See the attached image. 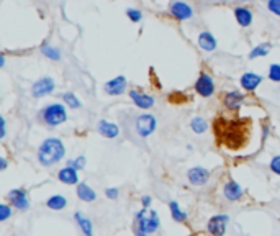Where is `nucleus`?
Wrapping results in <instances>:
<instances>
[{"label":"nucleus","instance_id":"nucleus-30","mask_svg":"<svg viewBox=\"0 0 280 236\" xmlns=\"http://www.w3.org/2000/svg\"><path fill=\"white\" fill-rule=\"evenodd\" d=\"M126 17L130 18L133 23H140L142 20V13L138 8H128L126 10Z\"/></svg>","mask_w":280,"mask_h":236},{"label":"nucleus","instance_id":"nucleus-25","mask_svg":"<svg viewBox=\"0 0 280 236\" xmlns=\"http://www.w3.org/2000/svg\"><path fill=\"white\" fill-rule=\"evenodd\" d=\"M269 51H270V43L259 44V46H255L252 51L249 53V59H255V58H260V56H267Z\"/></svg>","mask_w":280,"mask_h":236},{"label":"nucleus","instance_id":"nucleus-14","mask_svg":"<svg viewBox=\"0 0 280 236\" xmlns=\"http://www.w3.org/2000/svg\"><path fill=\"white\" fill-rule=\"evenodd\" d=\"M260 82H262V77L254 72H246L243 74V77H241V86H243L244 90H249V92L255 90Z\"/></svg>","mask_w":280,"mask_h":236},{"label":"nucleus","instance_id":"nucleus-32","mask_svg":"<svg viewBox=\"0 0 280 236\" xmlns=\"http://www.w3.org/2000/svg\"><path fill=\"white\" fill-rule=\"evenodd\" d=\"M69 166L71 167H74V169H84V166H85V157L84 156H81V157H77L76 161H71L69 162Z\"/></svg>","mask_w":280,"mask_h":236},{"label":"nucleus","instance_id":"nucleus-23","mask_svg":"<svg viewBox=\"0 0 280 236\" xmlns=\"http://www.w3.org/2000/svg\"><path fill=\"white\" fill-rule=\"evenodd\" d=\"M190 126H192V130H194L195 133H198V135H201V133H205V131H206V128H208V123H206L205 118L195 117V118H192Z\"/></svg>","mask_w":280,"mask_h":236},{"label":"nucleus","instance_id":"nucleus-21","mask_svg":"<svg viewBox=\"0 0 280 236\" xmlns=\"http://www.w3.org/2000/svg\"><path fill=\"white\" fill-rule=\"evenodd\" d=\"M77 195L79 199L84 200V202H93L97 199V194L95 190H92L90 187H88L87 184H77Z\"/></svg>","mask_w":280,"mask_h":236},{"label":"nucleus","instance_id":"nucleus-35","mask_svg":"<svg viewBox=\"0 0 280 236\" xmlns=\"http://www.w3.org/2000/svg\"><path fill=\"white\" fill-rule=\"evenodd\" d=\"M118 195H120V190H118V189H108L107 190V197H108V199H116Z\"/></svg>","mask_w":280,"mask_h":236},{"label":"nucleus","instance_id":"nucleus-33","mask_svg":"<svg viewBox=\"0 0 280 236\" xmlns=\"http://www.w3.org/2000/svg\"><path fill=\"white\" fill-rule=\"evenodd\" d=\"M270 169H272L275 174L280 176V156H275L272 161H270Z\"/></svg>","mask_w":280,"mask_h":236},{"label":"nucleus","instance_id":"nucleus-36","mask_svg":"<svg viewBox=\"0 0 280 236\" xmlns=\"http://www.w3.org/2000/svg\"><path fill=\"white\" fill-rule=\"evenodd\" d=\"M141 202H142V205H144V208H147V206H149V204H151V197H147V195L142 197Z\"/></svg>","mask_w":280,"mask_h":236},{"label":"nucleus","instance_id":"nucleus-26","mask_svg":"<svg viewBox=\"0 0 280 236\" xmlns=\"http://www.w3.org/2000/svg\"><path fill=\"white\" fill-rule=\"evenodd\" d=\"M41 53H43L48 59H53V61H59V59H61V51H59L57 48L49 46V44H43Z\"/></svg>","mask_w":280,"mask_h":236},{"label":"nucleus","instance_id":"nucleus-12","mask_svg":"<svg viewBox=\"0 0 280 236\" xmlns=\"http://www.w3.org/2000/svg\"><path fill=\"white\" fill-rule=\"evenodd\" d=\"M126 88V79L123 76H118L112 81H108L107 84H103V90H105L108 95H120V93L125 92Z\"/></svg>","mask_w":280,"mask_h":236},{"label":"nucleus","instance_id":"nucleus-4","mask_svg":"<svg viewBox=\"0 0 280 236\" xmlns=\"http://www.w3.org/2000/svg\"><path fill=\"white\" fill-rule=\"evenodd\" d=\"M136 228L142 233H154L159 228V216L154 210L142 208L140 213L136 215Z\"/></svg>","mask_w":280,"mask_h":236},{"label":"nucleus","instance_id":"nucleus-11","mask_svg":"<svg viewBox=\"0 0 280 236\" xmlns=\"http://www.w3.org/2000/svg\"><path fill=\"white\" fill-rule=\"evenodd\" d=\"M228 216L226 215H215L213 218L208 221V231L213 236H223L226 231V225H228Z\"/></svg>","mask_w":280,"mask_h":236},{"label":"nucleus","instance_id":"nucleus-5","mask_svg":"<svg viewBox=\"0 0 280 236\" xmlns=\"http://www.w3.org/2000/svg\"><path fill=\"white\" fill-rule=\"evenodd\" d=\"M156 125L157 123H156L154 117L149 115V113H142V115L138 117V120H136V131L140 136L146 138L156 130Z\"/></svg>","mask_w":280,"mask_h":236},{"label":"nucleus","instance_id":"nucleus-3","mask_svg":"<svg viewBox=\"0 0 280 236\" xmlns=\"http://www.w3.org/2000/svg\"><path fill=\"white\" fill-rule=\"evenodd\" d=\"M38 118L48 126H57L67 120V112L61 103H51L39 112Z\"/></svg>","mask_w":280,"mask_h":236},{"label":"nucleus","instance_id":"nucleus-22","mask_svg":"<svg viewBox=\"0 0 280 236\" xmlns=\"http://www.w3.org/2000/svg\"><path fill=\"white\" fill-rule=\"evenodd\" d=\"M74 218L77 220V223L82 228L84 235H85V236H93V228H92V221L90 220L85 218V216H82V213H76V215H74Z\"/></svg>","mask_w":280,"mask_h":236},{"label":"nucleus","instance_id":"nucleus-1","mask_svg":"<svg viewBox=\"0 0 280 236\" xmlns=\"http://www.w3.org/2000/svg\"><path fill=\"white\" fill-rule=\"evenodd\" d=\"M215 140L218 146H224L231 151H238L248 145L252 130V120L246 117L218 115L211 123Z\"/></svg>","mask_w":280,"mask_h":236},{"label":"nucleus","instance_id":"nucleus-13","mask_svg":"<svg viewBox=\"0 0 280 236\" xmlns=\"http://www.w3.org/2000/svg\"><path fill=\"white\" fill-rule=\"evenodd\" d=\"M130 97L133 98V102H135L138 107L144 108V110H147V108H151L152 105H154V98H152L151 95H147V93H144V92L130 90Z\"/></svg>","mask_w":280,"mask_h":236},{"label":"nucleus","instance_id":"nucleus-6","mask_svg":"<svg viewBox=\"0 0 280 236\" xmlns=\"http://www.w3.org/2000/svg\"><path fill=\"white\" fill-rule=\"evenodd\" d=\"M195 90L198 95L201 97H211L215 92V84H213V79L211 76H208L206 72H200L198 79L195 82Z\"/></svg>","mask_w":280,"mask_h":236},{"label":"nucleus","instance_id":"nucleus-2","mask_svg":"<svg viewBox=\"0 0 280 236\" xmlns=\"http://www.w3.org/2000/svg\"><path fill=\"white\" fill-rule=\"evenodd\" d=\"M64 152H66V149H64V145L59 138H48L39 146L38 159L43 166H53L62 159Z\"/></svg>","mask_w":280,"mask_h":236},{"label":"nucleus","instance_id":"nucleus-27","mask_svg":"<svg viewBox=\"0 0 280 236\" xmlns=\"http://www.w3.org/2000/svg\"><path fill=\"white\" fill-rule=\"evenodd\" d=\"M169 206H170L172 218H174L175 221H184V220H187V213H185L184 210H180V206H179V204H177V202H170Z\"/></svg>","mask_w":280,"mask_h":236},{"label":"nucleus","instance_id":"nucleus-16","mask_svg":"<svg viewBox=\"0 0 280 236\" xmlns=\"http://www.w3.org/2000/svg\"><path fill=\"white\" fill-rule=\"evenodd\" d=\"M97 130L102 136H105V138H115V136H118V133H120V128H118L115 123H110L107 120L98 121Z\"/></svg>","mask_w":280,"mask_h":236},{"label":"nucleus","instance_id":"nucleus-38","mask_svg":"<svg viewBox=\"0 0 280 236\" xmlns=\"http://www.w3.org/2000/svg\"><path fill=\"white\" fill-rule=\"evenodd\" d=\"M0 125H2V130H0V138H3L5 136V120H3V118L0 120Z\"/></svg>","mask_w":280,"mask_h":236},{"label":"nucleus","instance_id":"nucleus-24","mask_svg":"<svg viewBox=\"0 0 280 236\" xmlns=\"http://www.w3.org/2000/svg\"><path fill=\"white\" fill-rule=\"evenodd\" d=\"M46 205L49 206V208H53V210H62L64 206L67 205V200L64 199L62 195H54L46 202Z\"/></svg>","mask_w":280,"mask_h":236},{"label":"nucleus","instance_id":"nucleus-9","mask_svg":"<svg viewBox=\"0 0 280 236\" xmlns=\"http://www.w3.org/2000/svg\"><path fill=\"white\" fill-rule=\"evenodd\" d=\"M7 199L10 200L15 208L18 210H28L29 206V200H28V194L25 192L23 189H15V190H10Z\"/></svg>","mask_w":280,"mask_h":236},{"label":"nucleus","instance_id":"nucleus-19","mask_svg":"<svg viewBox=\"0 0 280 236\" xmlns=\"http://www.w3.org/2000/svg\"><path fill=\"white\" fill-rule=\"evenodd\" d=\"M59 180L64 182V184H77L79 182V176H77V169H74V167L67 166L64 167V169L59 171Z\"/></svg>","mask_w":280,"mask_h":236},{"label":"nucleus","instance_id":"nucleus-39","mask_svg":"<svg viewBox=\"0 0 280 236\" xmlns=\"http://www.w3.org/2000/svg\"><path fill=\"white\" fill-rule=\"evenodd\" d=\"M147 233H142V231H138V233H136V236H146Z\"/></svg>","mask_w":280,"mask_h":236},{"label":"nucleus","instance_id":"nucleus-7","mask_svg":"<svg viewBox=\"0 0 280 236\" xmlns=\"http://www.w3.org/2000/svg\"><path fill=\"white\" fill-rule=\"evenodd\" d=\"M170 15L179 22H185V20H190L194 17V10L189 3L180 2V0H175V2L170 3Z\"/></svg>","mask_w":280,"mask_h":236},{"label":"nucleus","instance_id":"nucleus-18","mask_svg":"<svg viewBox=\"0 0 280 236\" xmlns=\"http://www.w3.org/2000/svg\"><path fill=\"white\" fill-rule=\"evenodd\" d=\"M234 17L241 27H249L252 23V12L246 7H236L234 8Z\"/></svg>","mask_w":280,"mask_h":236},{"label":"nucleus","instance_id":"nucleus-34","mask_svg":"<svg viewBox=\"0 0 280 236\" xmlns=\"http://www.w3.org/2000/svg\"><path fill=\"white\" fill-rule=\"evenodd\" d=\"M10 216V208L7 205H0V220L5 221Z\"/></svg>","mask_w":280,"mask_h":236},{"label":"nucleus","instance_id":"nucleus-28","mask_svg":"<svg viewBox=\"0 0 280 236\" xmlns=\"http://www.w3.org/2000/svg\"><path fill=\"white\" fill-rule=\"evenodd\" d=\"M62 98H64V102H66V105H69L71 108H79L81 107V100L74 95L72 92H66V93H62Z\"/></svg>","mask_w":280,"mask_h":236},{"label":"nucleus","instance_id":"nucleus-20","mask_svg":"<svg viewBox=\"0 0 280 236\" xmlns=\"http://www.w3.org/2000/svg\"><path fill=\"white\" fill-rule=\"evenodd\" d=\"M224 195L228 200H238L243 195V189H241L239 184H236L234 180H229L228 184L224 185Z\"/></svg>","mask_w":280,"mask_h":236},{"label":"nucleus","instance_id":"nucleus-15","mask_svg":"<svg viewBox=\"0 0 280 236\" xmlns=\"http://www.w3.org/2000/svg\"><path fill=\"white\" fill-rule=\"evenodd\" d=\"M210 177V172L203 169V167H194V169L189 171V180L192 182L194 185H203L206 184Z\"/></svg>","mask_w":280,"mask_h":236},{"label":"nucleus","instance_id":"nucleus-10","mask_svg":"<svg viewBox=\"0 0 280 236\" xmlns=\"http://www.w3.org/2000/svg\"><path fill=\"white\" fill-rule=\"evenodd\" d=\"M243 102H244V95L238 90L226 92L223 97V103H224L226 110H229V112H238L241 105H243Z\"/></svg>","mask_w":280,"mask_h":236},{"label":"nucleus","instance_id":"nucleus-31","mask_svg":"<svg viewBox=\"0 0 280 236\" xmlns=\"http://www.w3.org/2000/svg\"><path fill=\"white\" fill-rule=\"evenodd\" d=\"M267 7H269V10H270V12H272L274 15L280 17V0H269V2H267Z\"/></svg>","mask_w":280,"mask_h":236},{"label":"nucleus","instance_id":"nucleus-8","mask_svg":"<svg viewBox=\"0 0 280 236\" xmlns=\"http://www.w3.org/2000/svg\"><path fill=\"white\" fill-rule=\"evenodd\" d=\"M54 81L51 77H43V79H39V81H36L33 84V87H31V95L34 98H39V97H44V95H48V93H51L54 90Z\"/></svg>","mask_w":280,"mask_h":236},{"label":"nucleus","instance_id":"nucleus-17","mask_svg":"<svg viewBox=\"0 0 280 236\" xmlns=\"http://www.w3.org/2000/svg\"><path fill=\"white\" fill-rule=\"evenodd\" d=\"M198 46L203 49V51H215L216 49V39L210 31H201L198 34Z\"/></svg>","mask_w":280,"mask_h":236},{"label":"nucleus","instance_id":"nucleus-37","mask_svg":"<svg viewBox=\"0 0 280 236\" xmlns=\"http://www.w3.org/2000/svg\"><path fill=\"white\" fill-rule=\"evenodd\" d=\"M0 169L2 171L7 169V161H5V157H0Z\"/></svg>","mask_w":280,"mask_h":236},{"label":"nucleus","instance_id":"nucleus-29","mask_svg":"<svg viewBox=\"0 0 280 236\" xmlns=\"http://www.w3.org/2000/svg\"><path fill=\"white\" fill-rule=\"evenodd\" d=\"M269 79H270V81H274V82H280V64H270Z\"/></svg>","mask_w":280,"mask_h":236}]
</instances>
